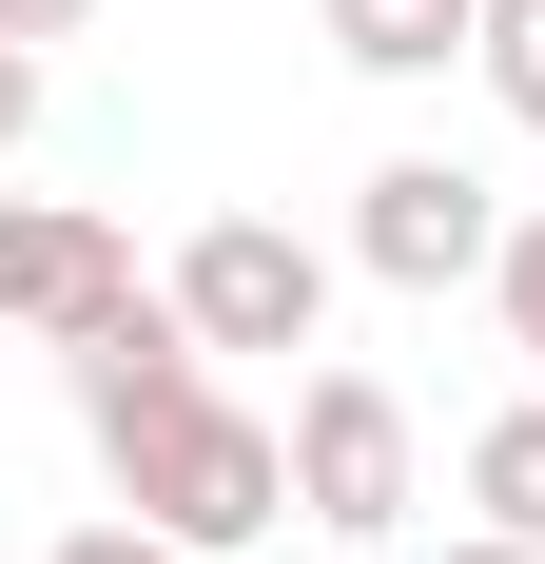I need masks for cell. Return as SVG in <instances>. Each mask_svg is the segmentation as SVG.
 <instances>
[{"mask_svg": "<svg viewBox=\"0 0 545 564\" xmlns=\"http://www.w3.org/2000/svg\"><path fill=\"white\" fill-rule=\"evenodd\" d=\"M40 137V40H0V156Z\"/></svg>", "mask_w": 545, "mask_h": 564, "instance_id": "8fae6325", "label": "cell"}, {"mask_svg": "<svg viewBox=\"0 0 545 564\" xmlns=\"http://www.w3.org/2000/svg\"><path fill=\"white\" fill-rule=\"evenodd\" d=\"M117 292H137V234L98 215V195H0V332H98Z\"/></svg>", "mask_w": 545, "mask_h": 564, "instance_id": "5b68a950", "label": "cell"}, {"mask_svg": "<svg viewBox=\"0 0 545 564\" xmlns=\"http://www.w3.org/2000/svg\"><path fill=\"white\" fill-rule=\"evenodd\" d=\"M58 390H78V429H98L117 507L175 525L195 564H234V545H272V525H292V429L215 390V350L175 332V292H157V273L117 292L98 332H58Z\"/></svg>", "mask_w": 545, "mask_h": 564, "instance_id": "6da1fadb", "label": "cell"}, {"mask_svg": "<svg viewBox=\"0 0 545 564\" xmlns=\"http://www.w3.org/2000/svg\"><path fill=\"white\" fill-rule=\"evenodd\" d=\"M312 40L351 78H448V58L488 40V0H312Z\"/></svg>", "mask_w": 545, "mask_h": 564, "instance_id": "8992f818", "label": "cell"}, {"mask_svg": "<svg viewBox=\"0 0 545 564\" xmlns=\"http://www.w3.org/2000/svg\"><path fill=\"white\" fill-rule=\"evenodd\" d=\"M157 292H175L195 350H312V332H331V253H312L292 215H195Z\"/></svg>", "mask_w": 545, "mask_h": 564, "instance_id": "3957f363", "label": "cell"}, {"mask_svg": "<svg viewBox=\"0 0 545 564\" xmlns=\"http://www.w3.org/2000/svg\"><path fill=\"white\" fill-rule=\"evenodd\" d=\"M468 78H488L506 117L545 137V0H488V40H468Z\"/></svg>", "mask_w": 545, "mask_h": 564, "instance_id": "ba28073f", "label": "cell"}, {"mask_svg": "<svg viewBox=\"0 0 545 564\" xmlns=\"http://www.w3.org/2000/svg\"><path fill=\"white\" fill-rule=\"evenodd\" d=\"M448 564H545V545H526V525H448Z\"/></svg>", "mask_w": 545, "mask_h": 564, "instance_id": "4fadbf2b", "label": "cell"}, {"mask_svg": "<svg viewBox=\"0 0 545 564\" xmlns=\"http://www.w3.org/2000/svg\"><path fill=\"white\" fill-rule=\"evenodd\" d=\"M488 253H506V195L468 156H371L351 175V273L371 292H488Z\"/></svg>", "mask_w": 545, "mask_h": 564, "instance_id": "277c9868", "label": "cell"}, {"mask_svg": "<svg viewBox=\"0 0 545 564\" xmlns=\"http://www.w3.org/2000/svg\"><path fill=\"white\" fill-rule=\"evenodd\" d=\"M468 525H526V545H545V390L468 429Z\"/></svg>", "mask_w": 545, "mask_h": 564, "instance_id": "52a82bcc", "label": "cell"}, {"mask_svg": "<svg viewBox=\"0 0 545 564\" xmlns=\"http://www.w3.org/2000/svg\"><path fill=\"white\" fill-rule=\"evenodd\" d=\"M78 20H98V0H0V40H40V58L78 40Z\"/></svg>", "mask_w": 545, "mask_h": 564, "instance_id": "7c38bea8", "label": "cell"}, {"mask_svg": "<svg viewBox=\"0 0 545 564\" xmlns=\"http://www.w3.org/2000/svg\"><path fill=\"white\" fill-rule=\"evenodd\" d=\"M488 312H506V350H526V390H545V215H506V253H488Z\"/></svg>", "mask_w": 545, "mask_h": 564, "instance_id": "9c48e42d", "label": "cell"}, {"mask_svg": "<svg viewBox=\"0 0 545 564\" xmlns=\"http://www.w3.org/2000/svg\"><path fill=\"white\" fill-rule=\"evenodd\" d=\"M409 507H429V429H409V390H389V370H312V390H292V525L389 545Z\"/></svg>", "mask_w": 545, "mask_h": 564, "instance_id": "7a4b0ae2", "label": "cell"}, {"mask_svg": "<svg viewBox=\"0 0 545 564\" xmlns=\"http://www.w3.org/2000/svg\"><path fill=\"white\" fill-rule=\"evenodd\" d=\"M40 564H195V545H175V525H137V507H98V525H58Z\"/></svg>", "mask_w": 545, "mask_h": 564, "instance_id": "30bf717a", "label": "cell"}]
</instances>
